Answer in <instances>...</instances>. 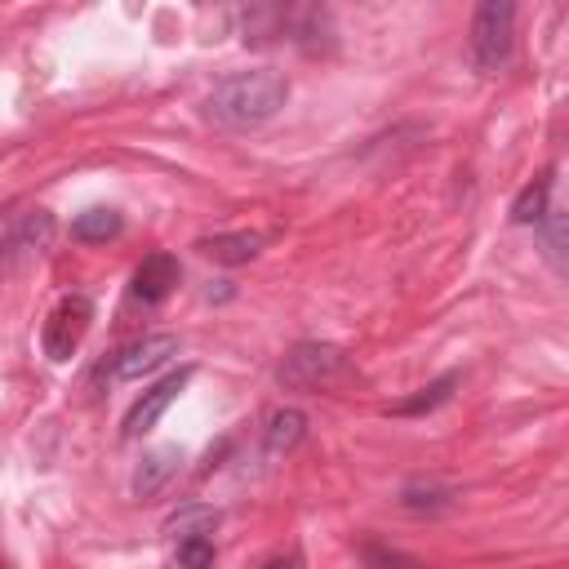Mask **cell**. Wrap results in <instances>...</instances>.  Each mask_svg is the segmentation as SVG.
Listing matches in <instances>:
<instances>
[{"instance_id": "9", "label": "cell", "mask_w": 569, "mask_h": 569, "mask_svg": "<svg viewBox=\"0 0 569 569\" xmlns=\"http://www.w3.org/2000/svg\"><path fill=\"white\" fill-rule=\"evenodd\" d=\"M49 240H53V218H49L44 209H36V213H27L22 227H13V236L4 240V262H9L13 253H40V249H49Z\"/></svg>"}, {"instance_id": "4", "label": "cell", "mask_w": 569, "mask_h": 569, "mask_svg": "<svg viewBox=\"0 0 569 569\" xmlns=\"http://www.w3.org/2000/svg\"><path fill=\"white\" fill-rule=\"evenodd\" d=\"M89 320H93V302H89L84 293L58 298V307L49 311L44 333H40L44 356H49V360H71V351H76V347L84 342V333H89Z\"/></svg>"}, {"instance_id": "6", "label": "cell", "mask_w": 569, "mask_h": 569, "mask_svg": "<svg viewBox=\"0 0 569 569\" xmlns=\"http://www.w3.org/2000/svg\"><path fill=\"white\" fill-rule=\"evenodd\" d=\"M191 382V369H178V373H169V378H160L151 391H142L138 400H133V409L124 413V436L133 440V436H147L156 422H160V413L178 400V391Z\"/></svg>"}, {"instance_id": "1", "label": "cell", "mask_w": 569, "mask_h": 569, "mask_svg": "<svg viewBox=\"0 0 569 569\" xmlns=\"http://www.w3.org/2000/svg\"><path fill=\"white\" fill-rule=\"evenodd\" d=\"M289 98V80L280 71H236L227 80L213 84L209 93V116L218 124H231V129H253L262 120H271Z\"/></svg>"}, {"instance_id": "18", "label": "cell", "mask_w": 569, "mask_h": 569, "mask_svg": "<svg viewBox=\"0 0 569 569\" xmlns=\"http://www.w3.org/2000/svg\"><path fill=\"white\" fill-rule=\"evenodd\" d=\"M262 569H302V560L298 556H271Z\"/></svg>"}, {"instance_id": "15", "label": "cell", "mask_w": 569, "mask_h": 569, "mask_svg": "<svg viewBox=\"0 0 569 569\" xmlns=\"http://www.w3.org/2000/svg\"><path fill=\"white\" fill-rule=\"evenodd\" d=\"M302 427H307V418H302L298 409H280V413H271V427H267V449H271V453L293 449V445L302 440Z\"/></svg>"}, {"instance_id": "17", "label": "cell", "mask_w": 569, "mask_h": 569, "mask_svg": "<svg viewBox=\"0 0 569 569\" xmlns=\"http://www.w3.org/2000/svg\"><path fill=\"white\" fill-rule=\"evenodd\" d=\"M360 556H365L369 569H427L422 560H413V556H405V551H391V547H382V542H365Z\"/></svg>"}, {"instance_id": "5", "label": "cell", "mask_w": 569, "mask_h": 569, "mask_svg": "<svg viewBox=\"0 0 569 569\" xmlns=\"http://www.w3.org/2000/svg\"><path fill=\"white\" fill-rule=\"evenodd\" d=\"M169 356H178V338H173V333L138 338V342H129L124 351H116V360H111V378L133 382V378H142V373H156Z\"/></svg>"}, {"instance_id": "3", "label": "cell", "mask_w": 569, "mask_h": 569, "mask_svg": "<svg viewBox=\"0 0 569 569\" xmlns=\"http://www.w3.org/2000/svg\"><path fill=\"white\" fill-rule=\"evenodd\" d=\"M347 373H351L347 356L329 342H298L280 365V382L284 387H307V391L329 387L333 378H347Z\"/></svg>"}, {"instance_id": "12", "label": "cell", "mask_w": 569, "mask_h": 569, "mask_svg": "<svg viewBox=\"0 0 569 569\" xmlns=\"http://www.w3.org/2000/svg\"><path fill=\"white\" fill-rule=\"evenodd\" d=\"M400 502L409 507V511H440V507H449L453 502V485H445V480H409L405 489H400Z\"/></svg>"}, {"instance_id": "11", "label": "cell", "mask_w": 569, "mask_h": 569, "mask_svg": "<svg viewBox=\"0 0 569 569\" xmlns=\"http://www.w3.org/2000/svg\"><path fill=\"white\" fill-rule=\"evenodd\" d=\"M453 387H458V373H445V378H436V382L418 387V396L396 400V405H391V413H396V418H418V413H431V409H440V405L453 396Z\"/></svg>"}, {"instance_id": "8", "label": "cell", "mask_w": 569, "mask_h": 569, "mask_svg": "<svg viewBox=\"0 0 569 569\" xmlns=\"http://www.w3.org/2000/svg\"><path fill=\"white\" fill-rule=\"evenodd\" d=\"M200 253H204V258H213V262L236 267V262H249V258H258V253H262V236H258V231H227V236H209V240H200Z\"/></svg>"}, {"instance_id": "2", "label": "cell", "mask_w": 569, "mask_h": 569, "mask_svg": "<svg viewBox=\"0 0 569 569\" xmlns=\"http://www.w3.org/2000/svg\"><path fill=\"white\" fill-rule=\"evenodd\" d=\"M511 27H516V9L507 0H489L476 9L471 18V62L480 71H498L511 58Z\"/></svg>"}, {"instance_id": "14", "label": "cell", "mask_w": 569, "mask_h": 569, "mask_svg": "<svg viewBox=\"0 0 569 569\" xmlns=\"http://www.w3.org/2000/svg\"><path fill=\"white\" fill-rule=\"evenodd\" d=\"M547 196H551V173L533 178V182L516 196V204H511V222H520V227L542 222V218H547Z\"/></svg>"}, {"instance_id": "10", "label": "cell", "mask_w": 569, "mask_h": 569, "mask_svg": "<svg viewBox=\"0 0 569 569\" xmlns=\"http://www.w3.org/2000/svg\"><path fill=\"white\" fill-rule=\"evenodd\" d=\"M178 462H182V453L173 449V445H164V449H151L147 458H142V467L133 471V493L138 498H147V493H156L173 471H178Z\"/></svg>"}, {"instance_id": "16", "label": "cell", "mask_w": 569, "mask_h": 569, "mask_svg": "<svg viewBox=\"0 0 569 569\" xmlns=\"http://www.w3.org/2000/svg\"><path fill=\"white\" fill-rule=\"evenodd\" d=\"M178 565H182V569H213V538L187 533V538L178 542Z\"/></svg>"}, {"instance_id": "7", "label": "cell", "mask_w": 569, "mask_h": 569, "mask_svg": "<svg viewBox=\"0 0 569 569\" xmlns=\"http://www.w3.org/2000/svg\"><path fill=\"white\" fill-rule=\"evenodd\" d=\"M178 276H182V267H178V258H173V253H147V258L138 262V271H133L129 293H133L138 302L156 307V302H164V298L173 293Z\"/></svg>"}, {"instance_id": "13", "label": "cell", "mask_w": 569, "mask_h": 569, "mask_svg": "<svg viewBox=\"0 0 569 569\" xmlns=\"http://www.w3.org/2000/svg\"><path fill=\"white\" fill-rule=\"evenodd\" d=\"M120 227H124V218H120L116 209H102V204H93V209L76 213V222H71V236H76V240H111V236H120Z\"/></svg>"}]
</instances>
